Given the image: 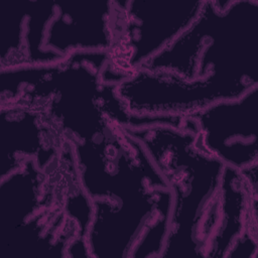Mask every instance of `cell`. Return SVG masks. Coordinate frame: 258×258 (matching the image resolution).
Returning a JSON list of instances; mask_svg holds the SVG:
<instances>
[{
	"instance_id": "6da1fadb",
	"label": "cell",
	"mask_w": 258,
	"mask_h": 258,
	"mask_svg": "<svg viewBox=\"0 0 258 258\" xmlns=\"http://www.w3.org/2000/svg\"><path fill=\"white\" fill-rule=\"evenodd\" d=\"M138 140L171 192L168 230L160 258L204 257L219 217L225 164L198 141V129L168 125L124 128Z\"/></svg>"
},
{
	"instance_id": "7a4b0ae2",
	"label": "cell",
	"mask_w": 258,
	"mask_h": 258,
	"mask_svg": "<svg viewBox=\"0 0 258 258\" xmlns=\"http://www.w3.org/2000/svg\"><path fill=\"white\" fill-rule=\"evenodd\" d=\"M256 86L215 73L188 80L168 71L138 69L117 84L116 92L134 115L188 117L217 102L238 99Z\"/></svg>"
},
{
	"instance_id": "3957f363",
	"label": "cell",
	"mask_w": 258,
	"mask_h": 258,
	"mask_svg": "<svg viewBox=\"0 0 258 258\" xmlns=\"http://www.w3.org/2000/svg\"><path fill=\"white\" fill-rule=\"evenodd\" d=\"M117 39L108 67L126 77L166 48L199 16L204 1L116 0Z\"/></svg>"
},
{
	"instance_id": "277c9868",
	"label": "cell",
	"mask_w": 258,
	"mask_h": 258,
	"mask_svg": "<svg viewBox=\"0 0 258 258\" xmlns=\"http://www.w3.org/2000/svg\"><path fill=\"white\" fill-rule=\"evenodd\" d=\"M93 212L86 232L90 257L130 258L146 227L160 213L170 210L169 187H158L120 200L92 201Z\"/></svg>"
},
{
	"instance_id": "5b68a950",
	"label": "cell",
	"mask_w": 258,
	"mask_h": 258,
	"mask_svg": "<svg viewBox=\"0 0 258 258\" xmlns=\"http://www.w3.org/2000/svg\"><path fill=\"white\" fill-rule=\"evenodd\" d=\"M188 117L197 125L202 148L225 165L242 170L258 163V86Z\"/></svg>"
},
{
	"instance_id": "8992f818",
	"label": "cell",
	"mask_w": 258,
	"mask_h": 258,
	"mask_svg": "<svg viewBox=\"0 0 258 258\" xmlns=\"http://www.w3.org/2000/svg\"><path fill=\"white\" fill-rule=\"evenodd\" d=\"M0 178L32 159L44 170L59 162L69 139L42 111L21 105H0Z\"/></svg>"
},
{
	"instance_id": "52a82bcc",
	"label": "cell",
	"mask_w": 258,
	"mask_h": 258,
	"mask_svg": "<svg viewBox=\"0 0 258 258\" xmlns=\"http://www.w3.org/2000/svg\"><path fill=\"white\" fill-rule=\"evenodd\" d=\"M117 39L114 1L56 2L44 47L68 57L76 52H109Z\"/></svg>"
},
{
	"instance_id": "ba28073f",
	"label": "cell",
	"mask_w": 258,
	"mask_h": 258,
	"mask_svg": "<svg viewBox=\"0 0 258 258\" xmlns=\"http://www.w3.org/2000/svg\"><path fill=\"white\" fill-rule=\"evenodd\" d=\"M258 196L248 192L240 170L225 165L219 189V217L204 257H226L250 219H257Z\"/></svg>"
},
{
	"instance_id": "9c48e42d",
	"label": "cell",
	"mask_w": 258,
	"mask_h": 258,
	"mask_svg": "<svg viewBox=\"0 0 258 258\" xmlns=\"http://www.w3.org/2000/svg\"><path fill=\"white\" fill-rule=\"evenodd\" d=\"M55 11V1H26L24 25L26 63H53L67 58L44 47L47 27L54 17Z\"/></svg>"
},
{
	"instance_id": "30bf717a",
	"label": "cell",
	"mask_w": 258,
	"mask_h": 258,
	"mask_svg": "<svg viewBox=\"0 0 258 258\" xmlns=\"http://www.w3.org/2000/svg\"><path fill=\"white\" fill-rule=\"evenodd\" d=\"M257 219H250L242 235L235 241L227 258H256L258 248Z\"/></svg>"
}]
</instances>
